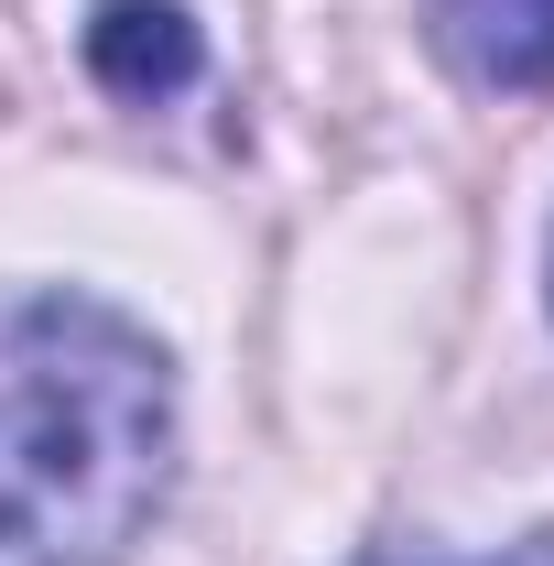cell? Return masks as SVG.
<instances>
[{
    "mask_svg": "<svg viewBox=\"0 0 554 566\" xmlns=\"http://www.w3.org/2000/svg\"><path fill=\"white\" fill-rule=\"evenodd\" d=\"M174 491V370L98 294L0 283V566H120Z\"/></svg>",
    "mask_w": 554,
    "mask_h": 566,
    "instance_id": "cell-1",
    "label": "cell"
},
{
    "mask_svg": "<svg viewBox=\"0 0 554 566\" xmlns=\"http://www.w3.org/2000/svg\"><path fill=\"white\" fill-rule=\"evenodd\" d=\"M435 55L489 98H533L554 87V0H435Z\"/></svg>",
    "mask_w": 554,
    "mask_h": 566,
    "instance_id": "cell-2",
    "label": "cell"
},
{
    "mask_svg": "<svg viewBox=\"0 0 554 566\" xmlns=\"http://www.w3.org/2000/svg\"><path fill=\"white\" fill-rule=\"evenodd\" d=\"M87 66H98L109 98H174L196 76V22L174 0H109L87 22Z\"/></svg>",
    "mask_w": 554,
    "mask_h": 566,
    "instance_id": "cell-3",
    "label": "cell"
},
{
    "mask_svg": "<svg viewBox=\"0 0 554 566\" xmlns=\"http://www.w3.org/2000/svg\"><path fill=\"white\" fill-rule=\"evenodd\" d=\"M500 566H554V523H544V534H522V545H511Z\"/></svg>",
    "mask_w": 554,
    "mask_h": 566,
    "instance_id": "cell-4",
    "label": "cell"
},
{
    "mask_svg": "<svg viewBox=\"0 0 554 566\" xmlns=\"http://www.w3.org/2000/svg\"><path fill=\"white\" fill-rule=\"evenodd\" d=\"M370 566H403V556H370Z\"/></svg>",
    "mask_w": 554,
    "mask_h": 566,
    "instance_id": "cell-5",
    "label": "cell"
}]
</instances>
